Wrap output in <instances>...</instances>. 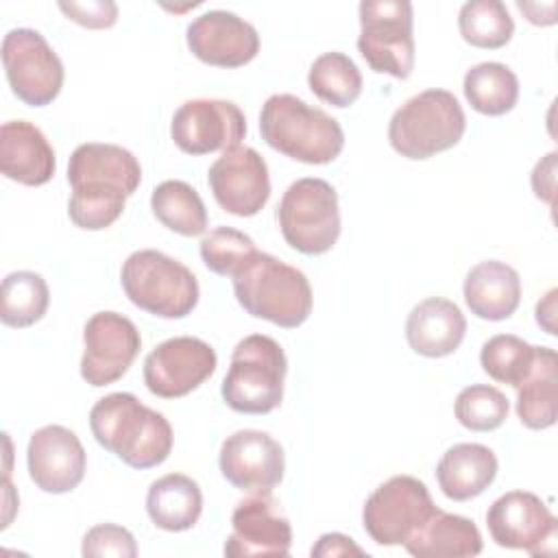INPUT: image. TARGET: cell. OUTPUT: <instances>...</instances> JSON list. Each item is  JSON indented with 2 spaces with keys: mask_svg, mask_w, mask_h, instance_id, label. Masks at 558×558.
I'll return each instance as SVG.
<instances>
[{
  "mask_svg": "<svg viewBox=\"0 0 558 558\" xmlns=\"http://www.w3.org/2000/svg\"><path fill=\"white\" fill-rule=\"evenodd\" d=\"M81 554L87 558H102V556H116V558H135L137 545L133 534L116 523H100L87 530L83 536Z\"/></svg>",
  "mask_w": 558,
  "mask_h": 558,
  "instance_id": "cell-36",
  "label": "cell"
},
{
  "mask_svg": "<svg viewBox=\"0 0 558 558\" xmlns=\"http://www.w3.org/2000/svg\"><path fill=\"white\" fill-rule=\"evenodd\" d=\"M519 11L525 13V17L532 24L538 26H549L556 22V2H547V4H538V2H517Z\"/></svg>",
  "mask_w": 558,
  "mask_h": 558,
  "instance_id": "cell-40",
  "label": "cell"
},
{
  "mask_svg": "<svg viewBox=\"0 0 558 558\" xmlns=\"http://www.w3.org/2000/svg\"><path fill=\"white\" fill-rule=\"evenodd\" d=\"M556 288L549 290L545 294L543 301H538L536 305V323L547 331V333H556V325H554V312H556Z\"/></svg>",
  "mask_w": 558,
  "mask_h": 558,
  "instance_id": "cell-41",
  "label": "cell"
},
{
  "mask_svg": "<svg viewBox=\"0 0 558 558\" xmlns=\"http://www.w3.org/2000/svg\"><path fill=\"white\" fill-rule=\"evenodd\" d=\"M81 377L94 386L118 381L142 349V336L133 320L118 312H96L83 327Z\"/></svg>",
  "mask_w": 558,
  "mask_h": 558,
  "instance_id": "cell-14",
  "label": "cell"
},
{
  "mask_svg": "<svg viewBox=\"0 0 558 558\" xmlns=\"http://www.w3.org/2000/svg\"><path fill=\"white\" fill-rule=\"evenodd\" d=\"M146 512L159 530L185 532L201 519V486L196 480L183 473H168L150 484L146 495Z\"/></svg>",
  "mask_w": 558,
  "mask_h": 558,
  "instance_id": "cell-25",
  "label": "cell"
},
{
  "mask_svg": "<svg viewBox=\"0 0 558 558\" xmlns=\"http://www.w3.org/2000/svg\"><path fill=\"white\" fill-rule=\"evenodd\" d=\"M59 9L68 20L85 28H109L118 22V4L111 0H87V2H59Z\"/></svg>",
  "mask_w": 558,
  "mask_h": 558,
  "instance_id": "cell-37",
  "label": "cell"
},
{
  "mask_svg": "<svg viewBox=\"0 0 558 558\" xmlns=\"http://www.w3.org/2000/svg\"><path fill=\"white\" fill-rule=\"evenodd\" d=\"M50 303L46 279L33 270H15L2 279L0 318L7 327L22 329L44 318Z\"/></svg>",
  "mask_w": 558,
  "mask_h": 558,
  "instance_id": "cell-30",
  "label": "cell"
},
{
  "mask_svg": "<svg viewBox=\"0 0 558 558\" xmlns=\"http://www.w3.org/2000/svg\"><path fill=\"white\" fill-rule=\"evenodd\" d=\"M307 85L323 102L344 109L362 94V74L344 52H323L307 72Z\"/></svg>",
  "mask_w": 558,
  "mask_h": 558,
  "instance_id": "cell-31",
  "label": "cell"
},
{
  "mask_svg": "<svg viewBox=\"0 0 558 558\" xmlns=\"http://www.w3.org/2000/svg\"><path fill=\"white\" fill-rule=\"evenodd\" d=\"M554 172H556V153H549L534 166L532 172V190L536 198L545 203H554Z\"/></svg>",
  "mask_w": 558,
  "mask_h": 558,
  "instance_id": "cell-39",
  "label": "cell"
},
{
  "mask_svg": "<svg viewBox=\"0 0 558 558\" xmlns=\"http://www.w3.org/2000/svg\"><path fill=\"white\" fill-rule=\"evenodd\" d=\"M218 466L222 477L240 490H272L286 471L283 447L266 432L238 429L220 445Z\"/></svg>",
  "mask_w": 558,
  "mask_h": 558,
  "instance_id": "cell-17",
  "label": "cell"
},
{
  "mask_svg": "<svg viewBox=\"0 0 558 558\" xmlns=\"http://www.w3.org/2000/svg\"><path fill=\"white\" fill-rule=\"evenodd\" d=\"M486 525L499 547L525 549L532 556L556 549V517L534 493L510 490L497 497L486 512Z\"/></svg>",
  "mask_w": 558,
  "mask_h": 558,
  "instance_id": "cell-12",
  "label": "cell"
},
{
  "mask_svg": "<svg viewBox=\"0 0 558 558\" xmlns=\"http://www.w3.org/2000/svg\"><path fill=\"white\" fill-rule=\"evenodd\" d=\"M283 240L303 255L327 253L340 235L338 194L331 183L303 177L283 192L277 207Z\"/></svg>",
  "mask_w": 558,
  "mask_h": 558,
  "instance_id": "cell-7",
  "label": "cell"
},
{
  "mask_svg": "<svg viewBox=\"0 0 558 558\" xmlns=\"http://www.w3.org/2000/svg\"><path fill=\"white\" fill-rule=\"evenodd\" d=\"M497 456L480 442L449 447L436 464V480L447 499L469 501L482 495L497 477Z\"/></svg>",
  "mask_w": 558,
  "mask_h": 558,
  "instance_id": "cell-24",
  "label": "cell"
},
{
  "mask_svg": "<svg viewBox=\"0 0 558 558\" xmlns=\"http://www.w3.org/2000/svg\"><path fill=\"white\" fill-rule=\"evenodd\" d=\"M536 347L512 333H497L482 344L480 364L495 381L517 388L534 364Z\"/></svg>",
  "mask_w": 558,
  "mask_h": 558,
  "instance_id": "cell-33",
  "label": "cell"
},
{
  "mask_svg": "<svg viewBox=\"0 0 558 558\" xmlns=\"http://www.w3.org/2000/svg\"><path fill=\"white\" fill-rule=\"evenodd\" d=\"M231 279L238 303L255 318L294 329L312 314L314 296L307 277L270 253L257 251Z\"/></svg>",
  "mask_w": 558,
  "mask_h": 558,
  "instance_id": "cell-3",
  "label": "cell"
},
{
  "mask_svg": "<svg viewBox=\"0 0 558 558\" xmlns=\"http://www.w3.org/2000/svg\"><path fill=\"white\" fill-rule=\"evenodd\" d=\"M466 318L462 310L442 296H429L412 307L405 320V340L423 357L451 355L464 340Z\"/></svg>",
  "mask_w": 558,
  "mask_h": 558,
  "instance_id": "cell-22",
  "label": "cell"
},
{
  "mask_svg": "<svg viewBox=\"0 0 558 558\" xmlns=\"http://www.w3.org/2000/svg\"><path fill=\"white\" fill-rule=\"evenodd\" d=\"M0 170L22 185H44L57 170L50 142L28 120H9L0 126Z\"/></svg>",
  "mask_w": 558,
  "mask_h": 558,
  "instance_id": "cell-21",
  "label": "cell"
},
{
  "mask_svg": "<svg viewBox=\"0 0 558 558\" xmlns=\"http://www.w3.org/2000/svg\"><path fill=\"white\" fill-rule=\"evenodd\" d=\"M436 510L425 482L412 475H395L368 495L362 523L377 545H403Z\"/></svg>",
  "mask_w": 558,
  "mask_h": 558,
  "instance_id": "cell-9",
  "label": "cell"
},
{
  "mask_svg": "<svg viewBox=\"0 0 558 558\" xmlns=\"http://www.w3.org/2000/svg\"><path fill=\"white\" fill-rule=\"evenodd\" d=\"M150 209L155 218L170 231L192 238L207 229V209L198 192L179 179L159 183L150 194Z\"/></svg>",
  "mask_w": 558,
  "mask_h": 558,
  "instance_id": "cell-29",
  "label": "cell"
},
{
  "mask_svg": "<svg viewBox=\"0 0 558 558\" xmlns=\"http://www.w3.org/2000/svg\"><path fill=\"white\" fill-rule=\"evenodd\" d=\"M2 65L11 92L28 107L50 105L63 87V63L35 28H11L4 35Z\"/></svg>",
  "mask_w": 558,
  "mask_h": 558,
  "instance_id": "cell-10",
  "label": "cell"
},
{
  "mask_svg": "<svg viewBox=\"0 0 558 558\" xmlns=\"http://www.w3.org/2000/svg\"><path fill=\"white\" fill-rule=\"evenodd\" d=\"M510 403L506 395L488 384H471L460 390L453 403L456 418L471 432H493L508 418Z\"/></svg>",
  "mask_w": 558,
  "mask_h": 558,
  "instance_id": "cell-34",
  "label": "cell"
},
{
  "mask_svg": "<svg viewBox=\"0 0 558 558\" xmlns=\"http://www.w3.org/2000/svg\"><path fill=\"white\" fill-rule=\"evenodd\" d=\"M517 390V414L527 429H547L556 423V351L536 347L534 364Z\"/></svg>",
  "mask_w": 558,
  "mask_h": 558,
  "instance_id": "cell-27",
  "label": "cell"
},
{
  "mask_svg": "<svg viewBox=\"0 0 558 558\" xmlns=\"http://www.w3.org/2000/svg\"><path fill=\"white\" fill-rule=\"evenodd\" d=\"M207 183L216 203L240 218L259 214L270 198L268 166L251 146H233L225 150L209 166Z\"/></svg>",
  "mask_w": 558,
  "mask_h": 558,
  "instance_id": "cell-16",
  "label": "cell"
},
{
  "mask_svg": "<svg viewBox=\"0 0 558 558\" xmlns=\"http://www.w3.org/2000/svg\"><path fill=\"white\" fill-rule=\"evenodd\" d=\"M96 442L133 469H153L172 451L168 418L146 408L131 392H111L98 399L89 412Z\"/></svg>",
  "mask_w": 558,
  "mask_h": 558,
  "instance_id": "cell-1",
  "label": "cell"
},
{
  "mask_svg": "<svg viewBox=\"0 0 558 558\" xmlns=\"http://www.w3.org/2000/svg\"><path fill=\"white\" fill-rule=\"evenodd\" d=\"M292 525L279 512L270 490L242 499L231 514V534L225 541V556H288Z\"/></svg>",
  "mask_w": 558,
  "mask_h": 558,
  "instance_id": "cell-18",
  "label": "cell"
},
{
  "mask_svg": "<svg viewBox=\"0 0 558 558\" xmlns=\"http://www.w3.org/2000/svg\"><path fill=\"white\" fill-rule=\"evenodd\" d=\"M28 475L44 493L61 495L74 490L87 466L78 436L63 425H44L31 434L26 447Z\"/></svg>",
  "mask_w": 558,
  "mask_h": 558,
  "instance_id": "cell-20",
  "label": "cell"
},
{
  "mask_svg": "<svg viewBox=\"0 0 558 558\" xmlns=\"http://www.w3.org/2000/svg\"><path fill=\"white\" fill-rule=\"evenodd\" d=\"M140 161L131 150L118 144H81L68 161L72 196L126 205V198L140 187Z\"/></svg>",
  "mask_w": 558,
  "mask_h": 558,
  "instance_id": "cell-11",
  "label": "cell"
},
{
  "mask_svg": "<svg viewBox=\"0 0 558 558\" xmlns=\"http://www.w3.org/2000/svg\"><path fill=\"white\" fill-rule=\"evenodd\" d=\"M288 360L277 340L264 333L242 338L222 379V401L240 414H268L283 399Z\"/></svg>",
  "mask_w": 558,
  "mask_h": 558,
  "instance_id": "cell-4",
  "label": "cell"
},
{
  "mask_svg": "<svg viewBox=\"0 0 558 558\" xmlns=\"http://www.w3.org/2000/svg\"><path fill=\"white\" fill-rule=\"evenodd\" d=\"M255 253V242L233 227H216L201 240L203 264L222 277H235Z\"/></svg>",
  "mask_w": 558,
  "mask_h": 558,
  "instance_id": "cell-35",
  "label": "cell"
},
{
  "mask_svg": "<svg viewBox=\"0 0 558 558\" xmlns=\"http://www.w3.org/2000/svg\"><path fill=\"white\" fill-rule=\"evenodd\" d=\"M357 50L373 72L408 78L414 70V11L408 0H364Z\"/></svg>",
  "mask_w": 558,
  "mask_h": 558,
  "instance_id": "cell-8",
  "label": "cell"
},
{
  "mask_svg": "<svg viewBox=\"0 0 558 558\" xmlns=\"http://www.w3.org/2000/svg\"><path fill=\"white\" fill-rule=\"evenodd\" d=\"M216 351L201 338L177 336L159 342L144 360V384L161 399L196 390L216 371Z\"/></svg>",
  "mask_w": 558,
  "mask_h": 558,
  "instance_id": "cell-15",
  "label": "cell"
},
{
  "mask_svg": "<svg viewBox=\"0 0 558 558\" xmlns=\"http://www.w3.org/2000/svg\"><path fill=\"white\" fill-rule=\"evenodd\" d=\"M120 283L133 305L159 318H185L201 296L194 272L155 248L131 253L122 264Z\"/></svg>",
  "mask_w": 558,
  "mask_h": 558,
  "instance_id": "cell-6",
  "label": "cell"
},
{
  "mask_svg": "<svg viewBox=\"0 0 558 558\" xmlns=\"http://www.w3.org/2000/svg\"><path fill=\"white\" fill-rule=\"evenodd\" d=\"M246 135V118L231 100H185L172 116L170 137L187 155H209L240 146Z\"/></svg>",
  "mask_w": 558,
  "mask_h": 558,
  "instance_id": "cell-13",
  "label": "cell"
},
{
  "mask_svg": "<svg viewBox=\"0 0 558 558\" xmlns=\"http://www.w3.org/2000/svg\"><path fill=\"white\" fill-rule=\"evenodd\" d=\"M462 92L477 113L504 116L519 100V78L504 63L484 61L466 70Z\"/></svg>",
  "mask_w": 558,
  "mask_h": 558,
  "instance_id": "cell-28",
  "label": "cell"
},
{
  "mask_svg": "<svg viewBox=\"0 0 558 558\" xmlns=\"http://www.w3.org/2000/svg\"><path fill=\"white\" fill-rule=\"evenodd\" d=\"M403 545L408 554L416 558H456L477 556L484 543L477 525L471 519L449 514L438 508L432 519Z\"/></svg>",
  "mask_w": 558,
  "mask_h": 558,
  "instance_id": "cell-26",
  "label": "cell"
},
{
  "mask_svg": "<svg viewBox=\"0 0 558 558\" xmlns=\"http://www.w3.org/2000/svg\"><path fill=\"white\" fill-rule=\"evenodd\" d=\"M190 52L216 68H240L259 52V35L253 24L231 11L211 9L194 17L185 31Z\"/></svg>",
  "mask_w": 558,
  "mask_h": 558,
  "instance_id": "cell-19",
  "label": "cell"
},
{
  "mask_svg": "<svg viewBox=\"0 0 558 558\" xmlns=\"http://www.w3.org/2000/svg\"><path fill=\"white\" fill-rule=\"evenodd\" d=\"M464 303L482 320H506L521 303L519 272L499 259L475 264L464 277Z\"/></svg>",
  "mask_w": 558,
  "mask_h": 558,
  "instance_id": "cell-23",
  "label": "cell"
},
{
  "mask_svg": "<svg viewBox=\"0 0 558 558\" xmlns=\"http://www.w3.org/2000/svg\"><path fill=\"white\" fill-rule=\"evenodd\" d=\"M458 28L466 44L495 50L512 39L514 22L499 0H471L458 13Z\"/></svg>",
  "mask_w": 558,
  "mask_h": 558,
  "instance_id": "cell-32",
  "label": "cell"
},
{
  "mask_svg": "<svg viewBox=\"0 0 558 558\" xmlns=\"http://www.w3.org/2000/svg\"><path fill=\"white\" fill-rule=\"evenodd\" d=\"M466 131L458 98L447 89H425L405 100L390 118V146L405 159H429L453 148Z\"/></svg>",
  "mask_w": 558,
  "mask_h": 558,
  "instance_id": "cell-5",
  "label": "cell"
},
{
  "mask_svg": "<svg viewBox=\"0 0 558 558\" xmlns=\"http://www.w3.org/2000/svg\"><path fill=\"white\" fill-rule=\"evenodd\" d=\"M259 133L277 153L310 166L329 163L344 148L340 122L294 94H272L262 105Z\"/></svg>",
  "mask_w": 558,
  "mask_h": 558,
  "instance_id": "cell-2",
  "label": "cell"
},
{
  "mask_svg": "<svg viewBox=\"0 0 558 558\" xmlns=\"http://www.w3.org/2000/svg\"><path fill=\"white\" fill-rule=\"evenodd\" d=\"M312 556L320 558H333V556H366V551L353 543V538L340 534V532H329V534H323L316 545L312 547Z\"/></svg>",
  "mask_w": 558,
  "mask_h": 558,
  "instance_id": "cell-38",
  "label": "cell"
}]
</instances>
